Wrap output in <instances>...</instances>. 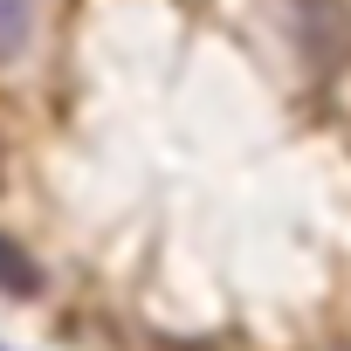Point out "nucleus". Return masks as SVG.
I'll use <instances>...</instances> for the list:
<instances>
[{
  "label": "nucleus",
  "mask_w": 351,
  "mask_h": 351,
  "mask_svg": "<svg viewBox=\"0 0 351 351\" xmlns=\"http://www.w3.org/2000/svg\"><path fill=\"white\" fill-rule=\"evenodd\" d=\"M35 28V0H0V62H14Z\"/></svg>",
  "instance_id": "nucleus-2"
},
{
  "label": "nucleus",
  "mask_w": 351,
  "mask_h": 351,
  "mask_svg": "<svg viewBox=\"0 0 351 351\" xmlns=\"http://www.w3.org/2000/svg\"><path fill=\"white\" fill-rule=\"evenodd\" d=\"M0 289H8V296H35V289H42V269H35L28 248L8 241V234H0Z\"/></svg>",
  "instance_id": "nucleus-1"
}]
</instances>
